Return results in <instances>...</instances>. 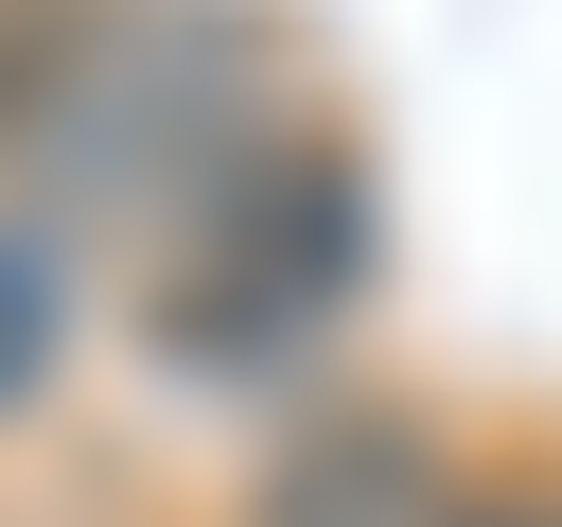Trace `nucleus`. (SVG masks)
Returning a JSON list of instances; mask_svg holds the SVG:
<instances>
[{"label":"nucleus","mask_w":562,"mask_h":527,"mask_svg":"<svg viewBox=\"0 0 562 527\" xmlns=\"http://www.w3.org/2000/svg\"><path fill=\"white\" fill-rule=\"evenodd\" d=\"M386 281V176L334 123H263L158 246H140V351L176 386H299L351 299Z\"/></svg>","instance_id":"1"},{"label":"nucleus","mask_w":562,"mask_h":527,"mask_svg":"<svg viewBox=\"0 0 562 527\" xmlns=\"http://www.w3.org/2000/svg\"><path fill=\"white\" fill-rule=\"evenodd\" d=\"M70 316H88V211L18 176V193H0V422H35V404H53Z\"/></svg>","instance_id":"2"},{"label":"nucleus","mask_w":562,"mask_h":527,"mask_svg":"<svg viewBox=\"0 0 562 527\" xmlns=\"http://www.w3.org/2000/svg\"><path fill=\"white\" fill-rule=\"evenodd\" d=\"M422 492H439V457L386 404H334L299 457H263V527H422Z\"/></svg>","instance_id":"3"},{"label":"nucleus","mask_w":562,"mask_h":527,"mask_svg":"<svg viewBox=\"0 0 562 527\" xmlns=\"http://www.w3.org/2000/svg\"><path fill=\"white\" fill-rule=\"evenodd\" d=\"M105 35H123V0H0V158H53L70 88L105 70Z\"/></svg>","instance_id":"4"},{"label":"nucleus","mask_w":562,"mask_h":527,"mask_svg":"<svg viewBox=\"0 0 562 527\" xmlns=\"http://www.w3.org/2000/svg\"><path fill=\"white\" fill-rule=\"evenodd\" d=\"M422 527H562V492H422Z\"/></svg>","instance_id":"5"}]
</instances>
